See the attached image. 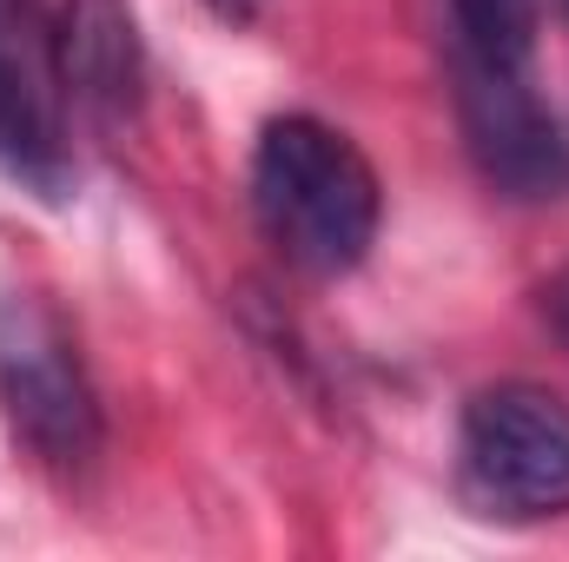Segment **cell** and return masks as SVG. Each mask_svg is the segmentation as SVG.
Instances as JSON below:
<instances>
[{
  "mask_svg": "<svg viewBox=\"0 0 569 562\" xmlns=\"http://www.w3.org/2000/svg\"><path fill=\"white\" fill-rule=\"evenodd\" d=\"M252 212L291 272L345 279L378 245L385 185L351 133L311 113H284L252 145Z\"/></svg>",
  "mask_w": 569,
  "mask_h": 562,
  "instance_id": "1",
  "label": "cell"
},
{
  "mask_svg": "<svg viewBox=\"0 0 569 562\" xmlns=\"http://www.w3.org/2000/svg\"><path fill=\"white\" fill-rule=\"evenodd\" d=\"M0 418L7 436L53 476H87L107 450L80 338L40 291H0Z\"/></svg>",
  "mask_w": 569,
  "mask_h": 562,
  "instance_id": "2",
  "label": "cell"
},
{
  "mask_svg": "<svg viewBox=\"0 0 569 562\" xmlns=\"http://www.w3.org/2000/svg\"><path fill=\"white\" fill-rule=\"evenodd\" d=\"M457 476L477 516H569V404L543 384H490L463 404Z\"/></svg>",
  "mask_w": 569,
  "mask_h": 562,
  "instance_id": "3",
  "label": "cell"
},
{
  "mask_svg": "<svg viewBox=\"0 0 569 562\" xmlns=\"http://www.w3.org/2000/svg\"><path fill=\"white\" fill-rule=\"evenodd\" d=\"M47 67L67 107H80L100 127H120L140 107V27L127 0H67L53 33H47Z\"/></svg>",
  "mask_w": 569,
  "mask_h": 562,
  "instance_id": "4",
  "label": "cell"
},
{
  "mask_svg": "<svg viewBox=\"0 0 569 562\" xmlns=\"http://www.w3.org/2000/svg\"><path fill=\"white\" fill-rule=\"evenodd\" d=\"M470 159L483 179L510 199H563L569 192V133L550 113V100L530 93H497V100H463L457 107Z\"/></svg>",
  "mask_w": 569,
  "mask_h": 562,
  "instance_id": "5",
  "label": "cell"
},
{
  "mask_svg": "<svg viewBox=\"0 0 569 562\" xmlns=\"http://www.w3.org/2000/svg\"><path fill=\"white\" fill-rule=\"evenodd\" d=\"M47 73L27 40L0 33V179L60 205L73 199V145H67V120H60V100L47 93Z\"/></svg>",
  "mask_w": 569,
  "mask_h": 562,
  "instance_id": "6",
  "label": "cell"
},
{
  "mask_svg": "<svg viewBox=\"0 0 569 562\" xmlns=\"http://www.w3.org/2000/svg\"><path fill=\"white\" fill-rule=\"evenodd\" d=\"M537 33L543 0H443V47H450V93L497 100L537 87Z\"/></svg>",
  "mask_w": 569,
  "mask_h": 562,
  "instance_id": "7",
  "label": "cell"
},
{
  "mask_svg": "<svg viewBox=\"0 0 569 562\" xmlns=\"http://www.w3.org/2000/svg\"><path fill=\"white\" fill-rule=\"evenodd\" d=\"M543 318H550V331L569 344V265H563L550 284H543Z\"/></svg>",
  "mask_w": 569,
  "mask_h": 562,
  "instance_id": "8",
  "label": "cell"
},
{
  "mask_svg": "<svg viewBox=\"0 0 569 562\" xmlns=\"http://www.w3.org/2000/svg\"><path fill=\"white\" fill-rule=\"evenodd\" d=\"M212 7H219L226 20H246V13H252V0H212Z\"/></svg>",
  "mask_w": 569,
  "mask_h": 562,
  "instance_id": "9",
  "label": "cell"
}]
</instances>
